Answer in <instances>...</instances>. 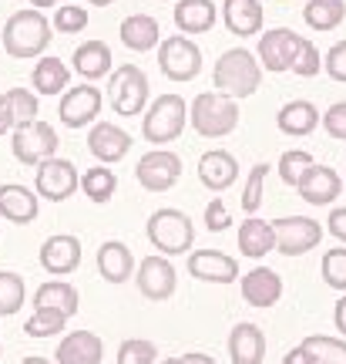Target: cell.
<instances>
[{"mask_svg": "<svg viewBox=\"0 0 346 364\" xmlns=\"http://www.w3.org/2000/svg\"><path fill=\"white\" fill-rule=\"evenodd\" d=\"M239 250H242V257H266L269 250H276V233H272V223L266 220H256V216H249V220L239 226Z\"/></svg>", "mask_w": 346, "mask_h": 364, "instance_id": "29", "label": "cell"}, {"mask_svg": "<svg viewBox=\"0 0 346 364\" xmlns=\"http://www.w3.org/2000/svg\"><path fill=\"white\" fill-rule=\"evenodd\" d=\"M65 324H67V314L51 311V307H34V314L27 317L24 331L30 338H51L57 331H65Z\"/></svg>", "mask_w": 346, "mask_h": 364, "instance_id": "37", "label": "cell"}, {"mask_svg": "<svg viewBox=\"0 0 346 364\" xmlns=\"http://www.w3.org/2000/svg\"><path fill=\"white\" fill-rule=\"evenodd\" d=\"M81 263V240L71 233H57V236H48L40 243V267L54 277H67V273L77 270Z\"/></svg>", "mask_w": 346, "mask_h": 364, "instance_id": "15", "label": "cell"}, {"mask_svg": "<svg viewBox=\"0 0 346 364\" xmlns=\"http://www.w3.org/2000/svg\"><path fill=\"white\" fill-rule=\"evenodd\" d=\"M323 129L330 132L333 139H340V142H346V102H336V105H330V112L323 115Z\"/></svg>", "mask_w": 346, "mask_h": 364, "instance_id": "45", "label": "cell"}, {"mask_svg": "<svg viewBox=\"0 0 346 364\" xmlns=\"http://www.w3.org/2000/svg\"><path fill=\"white\" fill-rule=\"evenodd\" d=\"M326 226H330V233H333L336 240H343L346 243V206L333 209V213H330V220H326Z\"/></svg>", "mask_w": 346, "mask_h": 364, "instance_id": "48", "label": "cell"}, {"mask_svg": "<svg viewBox=\"0 0 346 364\" xmlns=\"http://www.w3.org/2000/svg\"><path fill=\"white\" fill-rule=\"evenodd\" d=\"M282 364H316V361H313V354H309L306 348H303V344H296L293 351L282 358Z\"/></svg>", "mask_w": 346, "mask_h": 364, "instance_id": "50", "label": "cell"}, {"mask_svg": "<svg viewBox=\"0 0 346 364\" xmlns=\"http://www.w3.org/2000/svg\"><path fill=\"white\" fill-rule=\"evenodd\" d=\"M189 118H192L199 135L222 139V135H229L239 125V105H235V98H225L218 91H202V95H195L192 115Z\"/></svg>", "mask_w": 346, "mask_h": 364, "instance_id": "4", "label": "cell"}, {"mask_svg": "<svg viewBox=\"0 0 346 364\" xmlns=\"http://www.w3.org/2000/svg\"><path fill=\"white\" fill-rule=\"evenodd\" d=\"M67 78H71V71L61 58H40L30 71V85L38 95H61V88H67Z\"/></svg>", "mask_w": 346, "mask_h": 364, "instance_id": "32", "label": "cell"}, {"mask_svg": "<svg viewBox=\"0 0 346 364\" xmlns=\"http://www.w3.org/2000/svg\"><path fill=\"white\" fill-rule=\"evenodd\" d=\"M61 34H77V31H84L88 27V11L84 7H57V14H54V21H51Z\"/></svg>", "mask_w": 346, "mask_h": 364, "instance_id": "43", "label": "cell"}, {"mask_svg": "<svg viewBox=\"0 0 346 364\" xmlns=\"http://www.w3.org/2000/svg\"><path fill=\"white\" fill-rule=\"evenodd\" d=\"M162 364H185L182 358H168V361H162Z\"/></svg>", "mask_w": 346, "mask_h": 364, "instance_id": "56", "label": "cell"}, {"mask_svg": "<svg viewBox=\"0 0 346 364\" xmlns=\"http://www.w3.org/2000/svg\"><path fill=\"white\" fill-rule=\"evenodd\" d=\"M108 95H111L115 115H141V108L148 102V78H145V71L138 65L115 68Z\"/></svg>", "mask_w": 346, "mask_h": 364, "instance_id": "7", "label": "cell"}, {"mask_svg": "<svg viewBox=\"0 0 346 364\" xmlns=\"http://www.w3.org/2000/svg\"><path fill=\"white\" fill-rule=\"evenodd\" d=\"M272 233H276V250L282 257H303L313 247H320L323 226L309 216H282L272 223Z\"/></svg>", "mask_w": 346, "mask_h": 364, "instance_id": "8", "label": "cell"}, {"mask_svg": "<svg viewBox=\"0 0 346 364\" xmlns=\"http://www.w3.org/2000/svg\"><path fill=\"white\" fill-rule=\"evenodd\" d=\"M229 209L222 206V199H212L206 206V226L212 233H222V230H229Z\"/></svg>", "mask_w": 346, "mask_h": 364, "instance_id": "47", "label": "cell"}, {"mask_svg": "<svg viewBox=\"0 0 346 364\" xmlns=\"http://www.w3.org/2000/svg\"><path fill=\"white\" fill-rule=\"evenodd\" d=\"M0 351H4V344H0Z\"/></svg>", "mask_w": 346, "mask_h": 364, "instance_id": "57", "label": "cell"}, {"mask_svg": "<svg viewBox=\"0 0 346 364\" xmlns=\"http://www.w3.org/2000/svg\"><path fill=\"white\" fill-rule=\"evenodd\" d=\"M7 129H17V122H13V112H11V102H7V95L0 91V135Z\"/></svg>", "mask_w": 346, "mask_h": 364, "instance_id": "49", "label": "cell"}, {"mask_svg": "<svg viewBox=\"0 0 346 364\" xmlns=\"http://www.w3.org/2000/svg\"><path fill=\"white\" fill-rule=\"evenodd\" d=\"M320 270H323V280L333 290H346V250H326Z\"/></svg>", "mask_w": 346, "mask_h": 364, "instance_id": "42", "label": "cell"}, {"mask_svg": "<svg viewBox=\"0 0 346 364\" xmlns=\"http://www.w3.org/2000/svg\"><path fill=\"white\" fill-rule=\"evenodd\" d=\"M313 166H316V162H313L309 152H303V149H289V152H282V159H279V179L286 182V186H299L303 176H306Z\"/></svg>", "mask_w": 346, "mask_h": 364, "instance_id": "38", "label": "cell"}, {"mask_svg": "<svg viewBox=\"0 0 346 364\" xmlns=\"http://www.w3.org/2000/svg\"><path fill=\"white\" fill-rule=\"evenodd\" d=\"M232 364H262L266 358V334L256 324H235L229 334Z\"/></svg>", "mask_w": 346, "mask_h": 364, "instance_id": "23", "label": "cell"}, {"mask_svg": "<svg viewBox=\"0 0 346 364\" xmlns=\"http://www.w3.org/2000/svg\"><path fill=\"white\" fill-rule=\"evenodd\" d=\"M54 358H57V364H101L104 344L91 331H71L67 338H61Z\"/></svg>", "mask_w": 346, "mask_h": 364, "instance_id": "20", "label": "cell"}, {"mask_svg": "<svg viewBox=\"0 0 346 364\" xmlns=\"http://www.w3.org/2000/svg\"><path fill=\"white\" fill-rule=\"evenodd\" d=\"M88 149L98 162H118V159L128 156L131 135L125 129H118L115 122H98L88 132Z\"/></svg>", "mask_w": 346, "mask_h": 364, "instance_id": "18", "label": "cell"}, {"mask_svg": "<svg viewBox=\"0 0 346 364\" xmlns=\"http://www.w3.org/2000/svg\"><path fill=\"white\" fill-rule=\"evenodd\" d=\"M242 297L252 307H272L282 297V277L269 267H256L242 277Z\"/></svg>", "mask_w": 346, "mask_h": 364, "instance_id": "22", "label": "cell"}, {"mask_svg": "<svg viewBox=\"0 0 346 364\" xmlns=\"http://www.w3.org/2000/svg\"><path fill=\"white\" fill-rule=\"evenodd\" d=\"M71 61H74V71L84 81L104 78V75L111 71V48H108L104 41H88V44L77 48Z\"/></svg>", "mask_w": 346, "mask_h": 364, "instance_id": "28", "label": "cell"}, {"mask_svg": "<svg viewBox=\"0 0 346 364\" xmlns=\"http://www.w3.org/2000/svg\"><path fill=\"white\" fill-rule=\"evenodd\" d=\"M98 112H101V91L91 88L88 81L77 88H67L61 98V108H57V115L67 129H84L88 122L98 118Z\"/></svg>", "mask_w": 346, "mask_h": 364, "instance_id": "14", "label": "cell"}, {"mask_svg": "<svg viewBox=\"0 0 346 364\" xmlns=\"http://www.w3.org/2000/svg\"><path fill=\"white\" fill-rule=\"evenodd\" d=\"M269 169H272L269 162H259V166H252V172H249V182H245V189H242V209L249 216L262 206V182H266Z\"/></svg>", "mask_w": 346, "mask_h": 364, "instance_id": "40", "label": "cell"}, {"mask_svg": "<svg viewBox=\"0 0 346 364\" xmlns=\"http://www.w3.org/2000/svg\"><path fill=\"white\" fill-rule=\"evenodd\" d=\"M333 324H336V331L346 338V297H340L336 300V311H333Z\"/></svg>", "mask_w": 346, "mask_h": 364, "instance_id": "51", "label": "cell"}, {"mask_svg": "<svg viewBox=\"0 0 346 364\" xmlns=\"http://www.w3.org/2000/svg\"><path fill=\"white\" fill-rule=\"evenodd\" d=\"M81 189H84V196H88L91 203H108L118 189V179H115V172L111 169L94 166V169H88L84 176H81Z\"/></svg>", "mask_w": 346, "mask_h": 364, "instance_id": "35", "label": "cell"}, {"mask_svg": "<svg viewBox=\"0 0 346 364\" xmlns=\"http://www.w3.org/2000/svg\"><path fill=\"white\" fill-rule=\"evenodd\" d=\"M88 4H94V7H108V4H115V0H88Z\"/></svg>", "mask_w": 346, "mask_h": 364, "instance_id": "55", "label": "cell"}, {"mask_svg": "<svg viewBox=\"0 0 346 364\" xmlns=\"http://www.w3.org/2000/svg\"><path fill=\"white\" fill-rule=\"evenodd\" d=\"M148 240L158 253L165 257H179L189 253L195 243V226L182 209H155L148 216Z\"/></svg>", "mask_w": 346, "mask_h": 364, "instance_id": "3", "label": "cell"}, {"mask_svg": "<svg viewBox=\"0 0 346 364\" xmlns=\"http://www.w3.org/2000/svg\"><path fill=\"white\" fill-rule=\"evenodd\" d=\"M135 284H138V294L148 300H168L172 294H175V284H179V273H175V267L158 253V257H145L138 267V273H135Z\"/></svg>", "mask_w": 346, "mask_h": 364, "instance_id": "13", "label": "cell"}, {"mask_svg": "<svg viewBox=\"0 0 346 364\" xmlns=\"http://www.w3.org/2000/svg\"><path fill=\"white\" fill-rule=\"evenodd\" d=\"M13 159L24 162V166H34L38 169L40 162L57 156V132H54L51 122H27V125H17L11 139Z\"/></svg>", "mask_w": 346, "mask_h": 364, "instance_id": "6", "label": "cell"}, {"mask_svg": "<svg viewBox=\"0 0 346 364\" xmlns=\"http://www.w3.org/2000/svg\"><path fill=\"white\" fill-rule=\"evenodd\" d=\"M262 81V68L245 48L222 51L216 61V88L225 98H249Z\"/></svg>", "mask_w": 346, "mask_h": 364, "instance_id": "2", "label": "cell"}, {"mask_svg": "<svg viewBox=\"0 0 346 364\" xmlns=\"http://www.w3.org/2000/svg\"><path fill=\"white\" fill-rule=\"evenodd\" d=\"M81 186V176H77L74 162L71 159H61L54 156L48 162H40L38 166V176H34V189L38 196L44 199H51V203H65L74 196V189Z\"/></svg>", "mask_w": 346, "mask_h": 364, "instance_id": "10", "label": "cell"}, {"mask_svg": "<svg viewBox=\"0 0 346 364\" xmlns=\"http://www.w3.org/2000/svg\"><path fill=\"white\" fill-rule=\"evenodd\" d=\"M189 122V105L182 95H162L155 98L148 115L141 122V135L145 142H155V145H165V142H175Z\"/></svg>", "mask_w": 346, "mask_h": 364, "instance_id": "5", "label": "cell"}, {"mask_svg": "<svg viewBox=\"0 0 346 364\" xmlns=\"http://www.w3.org/2000/svg\"><path fill=\"white\" fill-rule=\"evenodd\" d=\"M296 189H299V196H303L306 203H313V206H330L336 196H340V189H343V179H340L336 169H330V166H313Z\"/></svg>", "mask_w": 346, "mask_h": 364, "instance_id": "21", "label": "cell"}, {"mask_svg": "<svg viewBox=\"0 0 346 364\" xmlns=\"http://www.w3.org/2000/svg\"><path fill=\"white\" fill-rule=\"evenodd\" d=\"M7 102H11L13 122L17 125H27V122H38V95L30 88H7Z\"/></svg>", "mask_w": 346, "mask_h": 364, "instance_id": "39", "label": "cell"}, {"mask_svg": "<svg viewBox=\"0 0 346 364\" xmlns=\"http://www.w3.org/2000/svg\"><path fill=\"white\" fill-rule=\"evenodd\" d=\"M155 358H158V348L152 341L128 338L118 348V364H155Z\"/></svg>", "mask_w": 346, "mask_h": 364, "instance_id": "41", "label": "cell"}, {"mask_svg": "<svg viewBox=\"0 0 346 364\" xmlns=\"http://www.w3.org/2000/svg\"><path fill=\"white\" fill-rule=\"evenodd\" d=\"M51 21L34 7H24L7 17V27L0 31V41L11 58H34L51 44Z\"/></svg>", "mask_w": 346, "mask_h": 364, "instance_id": "1", "label": "cell"}, {"mask_svg": "<svg viewBox=\"0 0 346 364\" xmlns=\"http://www.w3.org/2000/svg\"><path fill=\"white\" fill-rule=\"evenodd\" d=\"M38 196L34 189H27L21 182H4L0 186V220L27 226V223L38 220Z\"/></svg>", "mask_w": 346, "mask_h": 364, "instance_id": "17", "label": "cell"}, {"mask_svg": "<svg viewBox=\"0 0 346 364\" xmlns=\"http://www.w3.org/2000/svg\"><path fill=\"white\" fill-rule=\"evenodd\" d=\"M222 21L235 38H249L259 34L262 27V4L259 0H225L222 4Z\"/></svg>", "mask_w": 346, "mask_h": 364, "instance_id": "25", "label": "cell"}, {"mask_svg": "<svg viewBox=\"0 0 346 364\" xmlns=\"http://www.w3.org/2000/svg\"><path fill=\"white\" fill-rule=\"evenodd\" d=\"M98 273H101L108 284H125L131 273H135V257L121 240H104L98 250Z\"/></svg>", "mask_w": 346, "mask_h": 364, "instance_id": "24", "label": "cell"}, {"mask_svg": "<svg viewBox=\"0 0 346 364\" xmlns=\"http://www.w3.org/2000/svg\"><path fill=\"white\" fill-rule=\"evenodd\" d=\"M303 34H296L289 27H272L269 34L259 38V61L269 68L272 75L279 71H293L296 58H299V48H303Z\"/></svg>", "mask_w": 346, "mask_h": 364, "instance_id": "11", "label": "cell"}, {"mask_svg": "<svg viewBox=\"0 0 346 364\" xmlns=\"http://www.w3.org/2000/svg\"><path fill=\"white\" fill-rule=\"evenodd\" d=\"M293 71L299 78H313V75H320L323 71V54L320 48L313 44V41H303V48H299V58H296Z\"/></svg>", "mask_w": 346, "mask_h": 364, "instance_id": "44", "label": "cell"}, {"mask_svg": "<svg viewBox=\"0 0 346 364\" xmlns=\"http://www.w3.org/2000/svg\"><path fill=\"white\" fill-rule=\"evenodd\" d=\"M235 176H239V162L225 149H208L206 156L199 159V179L212 193H225L235 182Z\"/></svg>", "mask_w": 346, "mask_h": 364, "instance_id": "19", "label": "cell"}, {"mask_svg": "<svg viewBox=\"0 0 346 364\" xmlns=\"http://www.w3.org/2000/svg\"><path fill=\"white\" fill-rule=\"evenodd\" d=\"M24 297H27L24 277L13 270H0V317H11V314L21 311Z\"/></svg>", "mask_w": 346, "mask_h": 364, "instance_id": "34", "label": "cell"}, {"mask_svg": "<svg viewBox=\"0 0 346 364\" xmlns=\"http://www.w3.org/2000/svg\"><path fill=\"white\" fill-rule=\"evenodd\" d=\"M30 4H34V11H38V7H54V4H61V0H30Z\"/></svg>", "mask_w": 346, "mask_h": 364, "instance_id": "53", "label": "cell"}, {"mask_svg": "<svg viewBox=\"0 0 346 364\" xmlns=\"http://www.w3.org/2000/svg\"><path fill=\"white\" fill-rule=\"evenodd\" d=\"M323 68L330 71L333 81H346V41H340V44L330 48V54L323 58Z\"/></svg>", "mask_w": 346, "mask_h": 364, "instance_id": "46", "label": "cell"}, {"mask_svg": "<svg viewBox=\"0 0 346 364\" xmlns=\"http://www.w3.org/2000/svg\"><path fill=\"white\" fill-rule=\"evenodd\" d=\"M121 41H125V48L131 51H148L158 44V21H155L152 14H131L121 21Z\"/></svg>", "mask_w": 346, "mask_h": 364, "instance_id": "30", "label": "cell"}, {"mask_svg": "<svg viewBox=\"0 0 346 364\" xmlns=\"http://www.w3.org/2000/svg\"><path fill=\"white\" fill-rule=\"evenodd\" d=\"M343 17H346L343 0H309L303 7V21L313 31H333V27L343 24Z\"/></svg>", "mask_w": 346, "mask_h": 364, "instance_id": "33", "label": "cell"}, {"mask_svg": "<svg viewBox=\"0 0 346 364\" xmlns=\"http://www.w3.org/2000/svg\"><path fill=\"white\" fill-rule=\"evenodd\" d=\"M158 68H162V75L172 81H189L202 71V51H199L189 38L172 34L168 41L158 44Z\"/></svg>", "mask_w": 346, "mask_h": 364, "instance_id": "9", "label": "cell"}, {"mask_svg": "<svg viewBox=\"0 0 346 364\" xmlns=\"http://www.w3.org/2000/svg\"><path fill=\"white\" fill-rule=\"evenodd\" d=\"M276 125H279L282 135H309V132L320 125V112H316V105L313 102H303V98H296V102H286L279 108V115H276Z\"/></svg>", "mask_w": 346, "mask_h": 364, "instance_id": "26", "label": "cell"}, {"mask_svg": "<svg viewBox=\"0 0 346 364\" xmlns=\"http://www.w3.org/2000/svg\"><path fill=\"white\" fill-rule=\"evenodd\" d=\"M216 4L212 0H179L175 4V24L182 34H206L216 27Z\"/></svg>", "mask_w": 346, "mask_h": 364, "instance_id": "27", "label": "cell"}, {"mask_svg": "<svg viewBox=\"0 0 346 364\" xmlns=\"http://www.w3.org/2000/svg\"><path fill=\"white\" fill-rule=\"evenodd\" d=\"M182 176V159L168 149H155L148 156H141V162L135 166V179L141 182V189L148 193H165L172 189Z\"/></svg>", "mask_w": 346, "mask_h": 364, "instance_id": "12", "label": "cell"}, {"mask_svg": "<svg viewBox=\"0 0 346 364\" xmlns=\"http://www.w3.org/2000/svg\"><path fill=\"white\" fill-rule=\"evenodd\" d=\"M185 364H216V358H208L206 351H192V354H182Z\"/></svg>", "mask_w": 346, "mask_h": 364, "instance_id": "52", "label": "cell"}, {"mask_svg": "<svg viewBox=\"0 0 346 364\" xmlns=\"http://www.w3.org/2000/svg\"><path fill=\"white\" fill-rule=\"evenodd\" d=\"M34 304L38 307H51V311H61V314H77V287L67 284V280H48V284L38 287V294H34Z\"/></svg>", "mask_w": 346, "mask_h": 364, "instance_id": "31", "label": "cell"}, {"mask_svg": "<svg viewBox=\"0 0 346 364\" xmlns=\"http://www.w3.org/2000/svg\"><path fill=\"white\" fill-rule=\"evenodd\" d=\"M303 348L313 354L316 364H346V338H323V334H313V338L303 341Z\"/></svg>", "mask_w": 346, "mask_h": 364, "instance_id": "36", "label": "cell"}, {"mask_svg": "<svg viewBox=\"0 0 346 364\" xmlns=\"http://www.w3.org/2000/svg\"><path fill=\"white\" fill-rule=\"evenodd\" d=\"M189 273L206 284H232L239 277V260L218 253V250H195L189 257Z\"/></svg>", "mask_w": 346, "mask_h": 364, "instance_id": "16", "label": "cell"}, {"mask_svg": "<svg viewBox=\"0 0 346 364\" xmlns=\"http://www.w3.org/2000/svg\"><path fill=\"white\" fill-rule=\"evenodd\" d=\"M24 364H54V361H48V358H24Z\"/></svg>", "mask_w": 346, "mask_h": 364, "instance_id": "54", "label": "cell"}]
</instances>
